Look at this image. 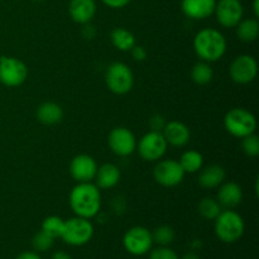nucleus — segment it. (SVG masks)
I'll list each match as a JSON object with an SVG mask.
<instances>
[{
  "label": "nucleus",
  "instance_id": "1",
  "mask_svg": "<svg viewBox=\"0 0 259 259\" xmlns=\"http://www.w3.org/2000/svg\"><path fill=\"white\" fill-rule=\"evenodd\" d=\"M70 207L76 217L93 219L101 209L100 189L93 182H80L70 194Z\"/></svg>",
  "mask_w": 259,
  "mask_h": 259
},
{
  "label": "nucleus",
  "instance_id": "2",
  "mask_svg": "<svg viewBox=\"0 0 259 259\" xmlns=\"http://www.w3.org/2000/svg\"><path fill=\"white\" fill-rule=\"evenodd\" d=\"M227 38L215 28H204L194 38V51L197 57L205 62H217L227 52Z\"/></svg>",
  "mask_w": 259,
  "mask_h": 259
},
{
  "label": "nucleus",
  "instance_id": "3",
  "mask_svg": "<svg viewBox=\"0 0 259 259\" xmlns=\"http://www.w3.org/2000/svg\"><path fill=\"white\" fill-rule=\"evenodd\" d=\"M214 232L218 239L227 244H233L242 239L245 230L242 215L233 209L222 210L214 220Z\"/></svg>",
  "mask_w": 259,
  "mask_h": 259
},
{
  "label": "nucleus",
  "instance_id": "4",
  "mask_svg": "<svg viewBox=\"0 0 259 259\" xmlns=\"http://www.w3.org/2000/svg\"><path fill=\"white\" fill-rule=\"evenodd\" d=\"M224 126L229 134L235 138H244L255 133L257 119L254 114L245 108H233L225 114Z\"/></svg>",
  "mask_w": 259,
  "mask_h": 259
},
{
  "label": "nucleus",
  "instance_id": "5",
  "mask_svg": "<svg viewBox=\"0 0 259 259\" xmlns=\"http://www.w3.org/2000/svg\"><path fill=\"white\" fill-rule=\"evenodd\" d=\"M94 225L90 219L75 217L65 220L61 239L71 247H82L86 245L94 237Z\"/></svg>",
  "mask_w": 259,
  "mask_h": 259
},
{
  "label": "nucleus",
  "instance_id": "6",
  "mask_svg": "<svg viewBox=\"0 0 259 259\" xmlns=\"http://www.w3.org/2000/svg\"><path fill=\"white\" fill-rule=\"evenodd\" d=\"M105 83L115 95H125L134 86L133 71L123 62L111 63L105 72Z\"/></svg>",
  "mask_w": 259,
  "mask_h": 259
},
{
  "label": "nucleus",
  "instance_id": "7",
  "mask_svg": "<svg viewBox=\"0 0 259 259\" xmlns=\"http://www.w3.org/2000/svg\"><path fill=\"white\" fill-rule=\"evenodd\" d=\"M153 244L152 232L141 225L128 229L123 237L124 249L134 257L148 254L149 250L153 248Z\"/></svg>",
  "mask_w": 259,
  "mask_h": 259
},
{
  "label": "nucleus",
  "instance_id": "8",
  "mask_svg": "<svg viewBox=\"0 0 259 259\" xmlns=\"http://www.w3.org/2000/svg\"><path fill=\"white\" fill-rule=\"evenodd\" d=\"M168 144L162 132L151 131L144 134L137 143L139 156L146 162H157L166 154Z\"/></svg>",
  "mask_w": 259,
  "mask_h": 259
},
{
  "label": "nucleus",
  "instance_id": "9",
  "mask_svg": "<svg viewBox=\"0 0 259 259\" xmlns=\"http://www.w3.org/2000/svg\"><path fill=\"white\" fill-rule=\"evenodd\" d=\"M28 77V67L22 60L10 56L0 57V83L8 88L23 85Z\"/></svg>",
  "mask_w": 259,
  "mask_h": 259
},
{
  "label": "nucleus",
  "instance_id": "10",
  "mask_svg": "<svg viewBox=\"0 0 259 259\" xmlns=\"http://www.w3.org/2000/svg\"><path fill=\"white\" fill-rule=\"evenodd\" d=\"M154 166L153 177L163 187H176L184 181L185 171L176 159H159Z\"/></svg>",
  "mask_w": 259,
  "mask_h": 259
},
{
  "label": "nucleus",
  "instance_id": "11",
  "mask_svg": "<svg viewBox=\"0 0 259 259\" xmlns=\"http://www.w3.org/2000/svg\"><path fill=\"white\" fill-rule=\"evenodd\" d=\"M229 75L232 80L239 85L253 82L258 75L257 60L250 55L238 56L230 63Z\"/></svg>",
  "mask_w": 259,
  "mask_h": 259
},
{
  "label": "nucleus",
  "instance_id": "12",
  "mask_svg": "<svg viewBox=\"0 0 259 259\" xmlns=\"http://www.w3.org/2000/svg\"><path fill=\"white\" fill-rule=\"evenodd\" d=\"M109 148L119 157H128L137 149V138L131 129L125 126H116L109 133Z\"/></svg>",
  "mask_w": 259,
  "mask_h": 259
},
{
  "label": "nucleus",
  "instance_id": "13",
  "mask_svg": "<svg viewBox=\"0 0 259 259\" xmlns=\"http://www.w3.org/2000/svg\"><path fill=\"white\" fill-rule=\"evenodd\" d=\"M214 14L223 28H235L244 17V8L240 0H217Z\"/></svg>",
  "mask_w": 259,
  "mask_h": 259
},
{
  "label": "nucleus",
  "instance_id": "14",
  "mask_svg": "<svg viewBox=\"0 0 259 259\" xmlns=\"http://www.w3.org/2000/svg\"><path fill=\"white\" fill-rule=\"evenodd\" d=\"M98 171V163L89 154H77L70 163V175L77 184L93 182Z\"/></svg>",
  "mask_w": 259,
  "mask_h": 259
},
{
  "label": "nucleus",
  "instance_id": "15",
  "mask_svg": "<svg viewBox=\"0 0 259 259\" xmlns=\"http://www.w3.org/2000/svg\"><path fill=\"white\" fill-rule=\"evenodd\" d=\"M161 132L167 144L172 147H185L190 142L191 137L189 126L179 120L166 121Z\"/></svg>",
  "mask_w": 259,
  "mask_h": 259
},
{
  "label": "nucleus",
  "instance_id": "16",
  "mask_svg": "<svg viewBox=\"0 0 259 259\" xmlns=\"http://www.w3.org/2000/svg\"><path fill=\"white\" fill-rule=\"evenodd\" d=\"M217 0H182V13L194 20H204L214 14Z\"/></svg>",
  "mask_w": 259,
  "mask_h": 259
},
{
  "label": "nucleus",
  "instance_id": "17",
  "mask_svg": "<svg viewBox=\"0 0 259 259\" xmlns=\"http://www.w3.org/2000/svg\"><path fill=\"white\" fill-rule=\"evenodd\" d=\"M218 202L224 209H234L243 201V190L237 182H223L218 190Z\"/></svg>",
  "mask_w": 259,
  "mask_h": 259
},
{
  "label": "nucleus",
  "instance_id": "18",
  "mask_svg": "<svg viewBox=\"0 0 259 259\" xmlns=\"http://www.w3.org/2000/svg\"><path fill=\"white\" fill-rule=\"evenodd\" d=\"M95 0H71L68 4V14L77 24H89L96 14Z\"/></svg>",
  "mask_w": 259,
  "mask_h": 259
},
{
  "label": "nucleus",
  "instance_id": "19",
  "mask_svg": "<svg viewBox=\"0 0 259 259\" xmlns=\"http://www.w3.org/2000/svg\"><path fill=\"white\" fill-rule=\"evenodd\" d=\"M120 177L121 174L118 166L113 163H105L98 167L94 181L100 190H110L119 184Z\"/></svg>",
  "mask_w": 259,
  "mask_h": 259
},
{
  "label": "nucleus",
  "instance_id": "20",
  "mask_svg": "<svg viewBox=\"0 0 259 259\" xmlns=\"http://www.w3.org/2000/svg\"><path fill=\"white\" fill-rule=\"evenodd\" d=\"M227 179V172L224 167L219 164H210L205 168L200 169L199 174V185L202 189H218Z\"/></svg>",
  "mask_w": 259,
  "mask_h": 259
},
{
  "label": "nucleus",
  "instance_id": "21",
  "mask_svg": "<svg viewBox=\"0 0 259 259\" xmlns=\"http://www.w3.org/2000/svg\"><path fill=\"white\" fill-rule=\"evenodd\" d=\"M35 115L39 123L45 125H55L63 119V110L61 105L53 101H46L38 106Z\"/></svg>",
  "mask_w": 259,
  "mask_h": 259
},
{
  "label": "nucleus",
  "instance_id": "22",
  "mask_svg": "<svg viewBox=\"0 0 259 259\" xmlns=\"http://www.w3.org/2000/svg\"><path fill=\"white\" fill-rule=\"evenodd\" d=\"M110 39L114 47L121 52H128L137 45L133 33L121 27L114 28L110 34Z\"/></svg>",
  "mask_w": 259,
  "mask_h": 259
},
{
  "label": "nucleus",
  "instance_id": "23",
  "mask_svg": "<svg viewBox=\"0 0 259 259\" xmlns=\"http://www.w3.org/2000/svg\"><path fill=\"white\" fill-rule=\"evenodd\" d=\"M237 29V35L242 42L252 43L254 42L259 35V23L257 18H247L242 19L238 25L235 27Z\"/></svg>",
  "mask_w": 259,
  "mask_h": 259
},
{
  "label": "nucleus",
  "instance_id": "24",
  "mask_svg": "<svg viewBox=\"0 0 259 259\" xmlns=\"http://www.w3.org/2000/svg\"><path fill=\"white\" fill-rule=\"evenodd\" d=\"M179 162L185 174H196L204 166V157L200 152L195 151V149H189L182 153Z\"/></svg>",
  "mask_w": 259,
  "mask_h": 259
},
{
  "label": "nucleus",
  "instance_id": "25",
  "mask_svg": "<svg viewBox=\"0 0 259 259\" xmlns=\"http://www.w3.org/2000/svg\"><path fill=\"white\" fill-rule=\"evenodd\" d=\"M212 77H214V71L209 62L200 61V62L195 63L194 67L191 68V78L196 85H207L211 82Z\"/></svg>",
  "mask_w": 259,
  "mask_h": 259
},
{
  "label": "nucleus",
  "instance_id": "26",
  "mask_svg": "<svg viewBox=\"0 0 259 259\" xmlns=\"http://www.w3.org/2000/svg\"><path fill=\"white\" fill-rule=\"evenodd\" d=\"M223 207L218 202V200L212 197H204L197 205V211L204 219L215 220V218L222 212Z\"/></svg>",
  "mask_w": 259,
  "mask_h": 259
},
{
  "label": "nucleus",
  "instance_id": "27",
  "mask_svg": "<svg viewBox=\"0 0 259 259\" xmlns=\"http://www.w3.org/2000/svg\"><path fill=\"white\" fill-rule=\"evenodd\" d=\"M63 228H65V220L62 218L57 217V215H51V217H47L43 220L40 230L50 235V237H52L53 239H57L62 235Z\"/></svg>",
  "mask_w": 259,
  "mask_h": 259
},
{
  "label": "nucleus",
  "instance_id": "28",
  "mask_svg": "<svg viewBox=\"0 0 259 259\" xmlns=\"http://www.w3.org/2000/svg\"><path fill=\"white\" fill-rule=\"evenodd\" d=\"M152 238H153L154 244L169 247L176 238V233H175L174 228L169 225H161L152 232Z\"/></svg>",
  "mask_w": 259,
  "mask_h": 259
},
{
  "label": "nucleus",
  "instance_id": "29",
  "mask_svg": "<svg viewBox=\"0 0 259 259\" xmlns=\"http://www.w3.org/2000/svg\"><path fill=\"white\" fill-rule=\"evenodd\" d=\"M55 240L56 239H53L52 237H50V235L40 230V232L35 233L34 237H33L32 247L34 252H47L53 247Z\"/></svg>",
  "mask_w": 259,
  "mask_h": 259
},
{
  "label": "nucleus",
  "instance_id": "30",
  "mask_svg": "<svg viewBox=\"0 0 259 259\" xmlns=\"http://www.w3.org/2000/svg\"><path fill=\"white\" fill-rule=\"evenodd\" d=\"M242 149L248 157L259 156V138L255 133L242 138Z\"/></svg>",
  "mask_w": 259,
  "mask_h": 259
},
{
  "label": "nucleus",
  "instance_id": "31",
  "mask_svg": "<svg viewBox=\"0 0 259 259\" xmlns=\"http://www.w3.org/2000/svg\"><path fill=\"white\" fill-rule=\"evenodd\" d=\"M149 259H180V257L172 248L158 245L149 250Z\"/></svg>",
  "mask_w": 259,
  "mask_h": 259
},
{
  "label": "nucleus",
  "instance_id": "32",
  "mask_svg": "<svg viewBox=\"0 0 259 259\" xmlns=\"http://www.w3.org/2000/svg\"><path fill=\"white\" fill-rule=\"evenodd\" d=\"M132 56L136 61H144L147 58V51L143 46H138L136 45L131 50Z\"/></svg>",
  "mask_w": 259,
  "mask_h": 259
},
{
  "label": "nucleus",
  "instance_id": "33",
  "mask_svg": "<svg viewBox=\"0 0 259 259\" xmlns=\"http://www.w3.org/2000/svg\"><path fill=\"white\" fill-rule=\"evenodd\" d=\"M104 5L110 9H121L131 3V0H101Z\"/></svg>",
  "mask_w": 259,
  "mask_h": 259
},
{
  "label": "nucleus",
  "instance_id": "34",
  "mask_svg": "<svg viewBox=\"0 0 259 259\" xmlns=\"http://www.w3.org/2000/svg\"><path fill=\"white\" fill-rule=\"evenodd\" d=\"M14 259H42L40 255L38 254V252H34V250H25V252H22L20 254H18Z\"/></svg>",
  "mask_w": 259,
  "mask_h": 259
},
{
  "label": "nucleus",
  "instance_id": "35",
  "mask_svg": "<svg viewBox=\"0 0 259 259\" xmlns=\"http://www.w3.org/2000/svg\"><path fill=\"white\" fill-rule=\"evenodd\" d=\"M51 259H72L70 254L67 252H63V250H57L52 254Z\"/></svg>",
  "mask_w": 259,
  "mask_h": 259
},
{
  "label": "nucleus",
  "instance_id": "36",
  "mask_svg": "<svg viewBox=\"0 0 259 259\" xmlns=\"http://www.w3.org/2000/svg\"><path fill=\"white\" fill-rule=\"evenodd\" d=\"M252 9H253V13H254V18H258L259 17V0H253Z\"/></svg>",
  "mask_w": 259,
  "mask_h": 259
},
{
  "label": "nucleus",
  "instance_id": "37",
  "mask_svg": "<svg viewBox=\"0 0 259 259\" xmlns=\"http://www.w3.org/2000/svg\"><path fill=\"white\" fill-rule=\"evenodd\" d=\"M180 259H200V257L195 252H189V253H186L184 257L180 258Z\"/></svg>",
  "mask_w": 259,
  "mask_h": 259
},
{
  "label": "nucleus",
  "instance_id": "38",
  "mask_svg": "<svg viewBox=\"0 0 259 259\" xmlns=\"http://www.w3.org/2000/svg\"><path fill=\"white\" fill-rule=\"evenodd\" d=\"M32 2H45V0H32Z\"/></svg>",
  "mask_w": 259,
  "mask_h": 259
},
{
  "label": "nucleus",
  "instance_id": "39",
  "mask_svg": "<svg viewBox=\"0 0 259 259\" xmlns=\"http://www.w3.org/2000/svg\"><path fill=\"white\" fill-rule=\"evenodd\" d=\"M0 2H2V0H0Z\"/></svg>",
  "mask_w": 259,
  "mask_h": 259
}]
</instances>
